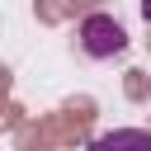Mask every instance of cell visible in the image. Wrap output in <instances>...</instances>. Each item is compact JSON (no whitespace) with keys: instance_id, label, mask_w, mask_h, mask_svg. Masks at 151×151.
I'll use <instances>...</instances> for the list:
<instances>
[{"instance_id":"1","label":"cell","mask_w":151,"mask_h":151,"mask_svg":"<svg viewBox=\"0 0 151 151\" xmlns=\"http://www.w3.org/2000/svg\"><path fill=\"white\" fill-rule=\"evenodd\" d=\"M127 47V33L113 14H85L80 19V52L94 57V61H109Z\"/></svg>"},{"instance_id":"2","label":"cell","mask_w":151,"mask_h":151,"mask_svg":"<svg viewBox=\"0 0 151 151\" xmlns=\"http://www.w3.org/2000/svg\"><path fill=\"white\" fill-rule=\"evenodd\" d=\"M85 151H151V132L146 127H113V132H99Z\"/></svg>"},{"instance_id":"3","label":"cell","mask_w":151,"mask_h":151,"mask_svg":"<svg viewBox=\"0 0 151 151\" xmlns=\"http://www.w3.org/2000/svg\"><path fill=\"white\" fill-rule=\"evenodd\" d=\"M142 19H146V24H151V0H142Z\"/></svg>"}]
</instances>
